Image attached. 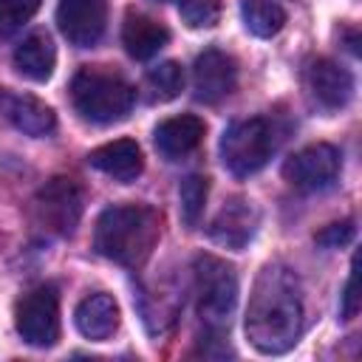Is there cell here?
<instances>
[{
  "label": "cell",
  "mask_w": 362,
  "mask_h": 362,
  "mask_svg": "<svg viewBox=\"0 0 362 362\" xmlns=\"http://www.w3.org/2000/svg\"><path fill=\"white\" fill-rule=\"evenodd\" d=\"M303 291L297 274L283 263H269L246 305V337L260 354H286L303 334Z\"/></svg>",
  "instance_id": "1"
},
{
  "label": "cell",
  "mask_w": 362,
  "mask_h": 362,
  "mask_svg": "<svg viewBox=\"0 0 362 362\" xmlns=\"http://www.w3.org/2000/svg\"><path fill=\"white\" fill-rule=\"evenodd\" d=\"M161 235V218L153 206L144 204H124L107 206L93 229V249L127 269L141 266Z\"/></svg>",
  "instance_id": "2"
},
{
  "label": "cell",
  "mask_w": 362,
  "mask_h": 362,
  "mask_svg": "<svg viewBox=\"0 0 362 362\" xmlns=\"http://www.w3.org/2000/svg\"><path fill=\"white\" fill-rule=\"evenodd\" d=\"M71 102L82 119L93 124H113L133 110L136 88L113 71L85 65L71 79Z\"/></svg>",
  "instance_id": "3"
},
{
  "label": "cell",
  "mask_w": 362,
  "mask_h": 362,
  "mask_svg": "<svg viewBox=\"0 0 362 362\" xmlns=\"http://www.w3.org/2000/svg\"><path fill=\"white\" fill-rule=\"evenodd\" d=\"M192 277H195V308L206 334L223 337L229 331V317L238 303L235 269L215 255H198L192 263Z\"/></svg>",
  "instance_id": "4"
},
{
  "label": "cell",
  "mask_w": 362,
  "mask_h": 362,
  "mask_svg": "<svg viewBox=\"0 0 362 362\" xmlns=\"http://www.w3.org/2000/svg\"><path fill=\"white\" fill-rule=\"evenodd\" d=\"M272 153H274V130L263 116L238 119L221 136V161L238 178L263 170Z\"/></svg>",
  "instance_id": "5"
},
{
  "label": "cell",
  "mask_w": 362,
  "mask_h": 362,
  "mask_svg": "<svg viewBox=\"0 0 362 362\" xmlns=\"http://www.w3.org/2000/svg\"><path fill=\"white\" fill-rule=\"evenodd\" d=\"M14 325L23 342L34 348H51L59 339V297L54 286H37L20 297L14 308Z\"/></svg>",
  "instance_id": "6"
},
{
  "label": "cell",
  "mask_w": 362,
  "mask_h": 362,
  "mask_svg": "<svg viewBox=\"0 0 362 362\" xmlns=\"http://www.w3.org/2000/svg\"><path fill=\"white\" fill-rule=\"evenodd\" d=\"M37 223L54 235H74L82 218V189L74 178H51L34 198Z\"/></svg>",
  "instance_id": "7"
},
{
  "label": "cell",
  "mask_w": 362,
  "mask_h": 362,
  "mask_svg": "<svg viewBox=\"0 0 362 362\" xmlns=\"http://www.w3.org/2000/svg\"><path fill=\"white\" fill-rule=\"evenodd\" d=\"M339 167H342L339 150L334 144L317 141V144H308L300 153H294L286 161L283 175L300 192H322V189L334 187V181L339 178Z\"/></svg>",
  "instance_id": "8"
},
{
  "label": "cell",
  "mask_w": 362,
  "mask_h": 362,
  "mask_svg": "<svg viewBox=\"0 0 362 362\" xmlns=\"http://www.w3.org/2000/svg\"><path fill=\"white\" fill-rule=\"evenodd\" d=\"M303 88L320 110H339L354 96V76L334 59H311L303 71Z\"/></svg>",
  "instance_id": "9"
},
{
  "label": "cell",
  "mask_w": 362,
  "mask_h": 362,
  "mask_svg": "<svg viewBox=\"0 0 362 362\" xmlns=\"http://www.w3.org/2000/svg\"><path fill=\"white\" fill-rule=\"evenodd\" d=\"M57 25L76 48H90L102 40L107 25V0H59Z\"/></svg>",
  "instance_id": "10"
},
{
  "label": "cell",
  "mask_w": 362,
  "mask_h": 362,
  "mask_svg": "<svg viewBox=\"0 0 362 362\" xmlns=\"http://www.w3.org/2000/svg\"><path fill=\"white\" fill-rule=\"evenodd\" d=\"M238 85V62L221 51V48H206L204 54L195 57L192 65V93L204 105H215L226 99Z\"/></svg>",
  "instance_id": "11"
},
{
  "label": "cell",
  "mask_w": 362,
  "mask_h": 362,
  "mask_svg": "<svg viewBox=\"0 0 362 362\" xmlns=\"http://www.w3.org/2000/svg\"><path fill=\"white\" fill-rule=\"evenodd\" d=\"M257 223H260V212L252 201L246 198H229L218 215L212 218L206 235L218 243V246H226V249H243L255 232H257Z\"/></svg>",
  "instance_id": "12"
},
{
  "label": "cell",
  "mask_w": 362,
  "mask_h": 362,
  "mask_svg": "<svg viewBox=\"0 0 362 362\" xmlns=\"http://www.w3.org/2000/svg\"><path fill=\"white\" fill-rule=\"evenodd\" d=\"M0 116L20 133L42 139L57 130V113L31 93H14L0 88Z\"/></svg>",
  "instance_id": "13"
},
{
  "label": "cell",
  "mask_w": 362,
  "mask_h": 362,
  "mask_svg": "<svg viewBox=\"0 0 362 362\" xmlns=\"http://www.w3.org/2000/svg\"><path fill=\"white\" fill-rule=\"evenodd\" d=\"M204 122L192 113H184V116H173V119H164L156 133H153V141H156V150L167 158V161H181L184 156H189L201 139H204Z\"/></svg>",
  "instance_id": "14"
},
{
  "label": "cell",
  "mask_w": 362,
  "mask_h": 362,
  "mask_svg": "<svg viewBox=\"0 0 362 362\" xmlns=\"http://www.w3.org/2000/svg\"><path fill=\"white\" fill-rule=\"evenodd\" d=\"M88 161H90V167H96L99 173L110 175L119 184L136 181L141 175V167H144L141 150L133 139H119V141L102 144L88 156Z\"/></svg>",
  "instance_id": "15"
},
{
  "label": "cell",
  "mask_w": 362,
  "mask_h": 362,
  "mask_svg": "<svg viewBox=\"0 0 362 362\" xmlns=\"http://www.w3.org/2000/svg\"><path fill=\"white\" fill-rule=\"evenodd\" d=\"M122 42L133 59H153L170 42V31L167 25H161L158 20L141 11H127L122 25Z\"/></svg>",
  "instance_id": "16"
},
{
  "label": "cell",
  "mask_w": 362,
  "mask_h": 362,
  "mask_svg": "<svg viewBox=\"0 0 362 362\" xmlns=\"http://www.w3.org/2000/svg\"><path fill=\"white\" fill-rule=\"evenodd\" d=\"M74 322L79 328V334L85 339H107L116 328H119V305L110 294L99 291V294H88L76 311H74Z\"/></svg>",
  "instance_id": "17"
},
{
  "label": "cell",
  "mask_w": 362,
  "mask_h": 362,
  "mask_svg": "<svg viewBox=\"0 0 362 362\" xmlns=\"http://www.w3.org/2000/svg\"><path fill=\"white\" fill-rule=\"evenodd\" d=\"M54 65H57V48L45 31L28 34L14 48V68L31 82H45L54 74Z\"/></svg>",
  "instance_id": "18"
},
{
  "label": "cell",
  "mask_w": 362,
  "mask_h": 362,
  "mask_svg": "<svg viewBox=\"0 0 362 362\" xmlns=\"http://www.w3.org/2000/svg\"><path fill=\"white\" fill-rule=\"evenodd\" d=\"M240 17L255 37H274L286 25V11L274 0H243Z\"/></svg>",
  "instance_id": "19"
},
{
  "label": "cell",
  "mask_w": 362,
  "mask_h": 362,
  "mask_svg": "<svg viewBox=\"0 0 362 362\" xmlns=\"http://www.w3.org/2000/svg\"><path fill=\"white\" fill-rule=\"evenodd\" d=\"M144 88H147V96L153 102H170L181 93L184 88V71L175 59H164L158 65H153L144 76Z\"/></svg>",
  "instance_id": "20"
},
{
  "label": "cell",
  "mask_w": 362,
  "mask_h": 362,
  "mask_svg": "<svg viewBox=\"0 0 362 362\" xmlns=\"http://www.w3.org/2000/svg\"><path fill=\"white\" fill-rule=\"evenodd\" d=\"M209 195V181L204 175H187L178 187V198H181V221L192 229L198 226L201 215H204V204Z\"/></svg>",
  "instance_id": "21"
},
{
  "label": "cell",
  "mask_w": 362,
  "mask_h": 362,
  "mask_svg": "<svg viewBox=\"0 0 362 362\" xmlns=\"http://www.w3.org/2000/svg\"><path fill=\"white\" fill-rule=\"evenodd\" d=\"M40 8V0H0V37H14Z\"/></svg>",
  "instance_id": "22"
},
{
  "label": "cell",
  "mask_w": 362,
  "mask_h": 362,
  "mask_svg": "<svg viewBox=\"0 0 362 362\" xmlns=\"http://www.w3.org/2000/svg\"><path fill=\"white\" fill-rule=\"evenodd\" d=\"M178 8L189 28H212L221 17V0H178Z\"/></svg>",
  "instance_id": "23"
},
{
  "label": "cell",
  "mask_w": 362,
  "mask_h": 362,
  "mask_svg": "<svg viewBox=\"0 0 362 362\" xmlns=\"http://www.w3.org/2000/svg\"><path fill=\"white\" fill-rule=\"evenodd\" d=\"M354 232H356L354 221H339V223H331L322 232H317V243L325 246V249H339V246L354 240Z\"/></svg>",
  "instance_id": "24"
},
{
  "label": "cell",
  "mask_w": 362,
  "mask_h": 362,
  "mask_svg": "<svg viewBox=\"0 0 362 362\" xmlns=\"http://www.w3.org/2000/svg\"><path fill=\"white\" fill-rule=\"evenodd\" d=\"M359 311V294H356V274L348 277L345 288H342V305H339V314L342 320H354Z\"/></svg>",
  "instance_id": "25"
}]
</instances>
